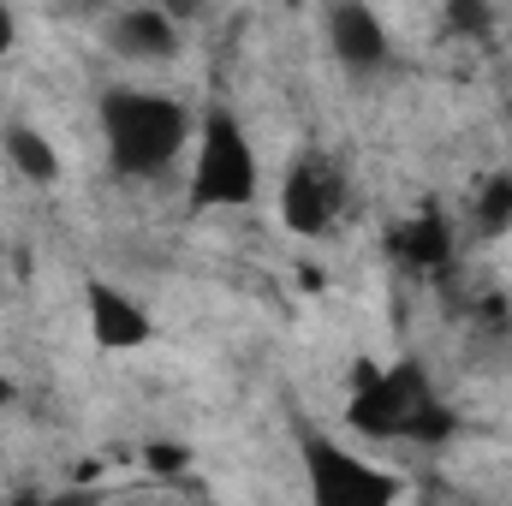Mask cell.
Masks as SVG:
<instances>
[{
  "mask_svg": "<svg viewBox=\"0 0 512 506\" xmlns=\"http://www.w3.org/2000/svg\"><path fill=\"white\" fill-rule=\"evenodd\" d=\"M393 251L405 256V262H417V268H441L447 251H453V233H447V221L429 209V215H417V221H399Z\"/></svg>",
  "mask_w": 512,
  "mask_h": 506,
  "instance_id": "cell-9",
  "label": "cell"
},
{
  "mask_svg": "<svg viewBox=\"0 0 512 506\" xmlns=\"http://www.w3.org/2000/svg\"><path fill=\"white\" fill-rule=\"evenodd\" d=\"M304 471H310V501L316 506H393L399 501V483L387 471L340 453L334 441H310L304 447Z\"/></svg>",
  "mask_w": 512,
  "mask_h": 506,
  "instance_id": "cell-4",
  "label": "cell"
},
{
  "mask_svg": "<svg viewBox=\"0 0 512 506\" xmlns=\"http://www.w3.org/2000/svg\"><path fill=\"white\" fill-rule=\"evenodd\" d=\"M114 42H120V54H131V60H167L173 42H179V30H173L167 12L137 6V12H120L114 18Z\"/></svg>",
  "mask_w": 512,
  "mask_h": 506,
  "instance_id": "cell-7",
  "label": "cell"
},
{
  "mask_svg": "<svg viewBox=\"0 0 512 506\" xmlns=\"http://www.w3.org/2000/svg\"><path fill=\"white\" fill-rule=\"evenodd\" d=\"M334 209H340V185H334V173L322 167V161H298L292 173H286V191H280V215H286V227L292 233H322L328 221H334Z\"/></svg>",
  "mask_w": 512,
  "mask_h": 506,
  "instance_id": "cell-5",
  "label": "cell"
},
{
  "mask_svg": "<svg viewBox=\"0 0 512 506\" xmlns=\"http://www.w3.org/2000/svg\"><path fill=\"white\" fill-rule=\"evenodd\" d=\"M102 120H108L114 167L131 173V179L161 173V167L179 155V143H185V114H179V102L149 96V90H114L108 108H102Z\"/></svg>",
  "mask_w": 512,
  "mask_h": 506,
  "instance_id": "cell-1",
  "label": "cell"
},
{
  "mask_svg": "<svg viewBox=\"0 0 512 506\" xmlns=\"http://www.w3.org/2000/svg\"><path fill=\"white\" fill-rule=\"evenodd\" d=\"M328 36H334L340 60H352V66H382L387 60V30L370 6H334L328 12Z\"/></svg>",
  "mask_w": 512,
  "mask_h": 506,
  "instance_id": "cell-6",
  "label": "cell"
},
{
  "mask_svg": "<svg viewBox=\"0 0 512 506\" xmlns=\"http://www.w3.org/2000/svg\"><path fill=\"white\" fill-rule=\"evenodd\" d=\"M149 465H155V471H173V465H185V453H173V447H155V453H149Z\"/></svg>",
  "mask_w": 512,
  "mask_h": 506,
  "instance_id": "cell-12",
  "label": "cell"
},
{
  "mask_svg": "<svg viewBox=\"0 0 512 506\" xmlns=\"http://www.w3.org/2000/svg\"><path fill=\"white\" fill-rule=\"evenodd\" d=\"M352 423L364 435H405V441H435L453 429V417L429 399V381L417 376L411 364L405 370H364L358 381V399H352Z\"/></svg>",
  "mask_w": 512,
  "mask_h": 506,
  "instance_id": "cell-2",
  "label": "cell"
},
{
  "mask_svg": "<svg viewBox=\"0 0 512 506\" xmlns=\"http://www.w3.org/2000/svg\"><path fill=\"white\" fill-rule=\"evenodd\" d=\"M512 215V179H501V185H489V197H483V227H501Z\"/></svg>",
  "mask_w": 512,
  "mask_h": 506,
  "instance_id": "cell-11",
  "label": "cell"
},
{
  "mask_svg": "<svg viewBox=\"0 0 512 506\" xmlns=\"http://www.w3.org/2000/svg\"><path fill=\"white\" fill-rule=\"evenodd\" d=\"M256 197V155L233 114H209L197 143V203L209 209H239Z\"/></svg>",
  "mask_w": 512,
  "mask_h": 506,
  "instance_id": "cell-3",
  "label": "cell"
},
{
  "mask_svg": "<svg viewBox=\"0 0 512 506\" xmlns=\"http://www.w3.org/2000/svg\"><path fill=\"white\" fill-rule=\"evenodd\" d=\"M0 399H6V387H0Z\"/></svg>",
  "mask_w": 512,
  "mask_h": 506,
  "instance_id": "cell-15",
  "label": "cell"
},
{
  "mask_svg": "<svg viewBox=\"0 0 512 506\" xmlns=\"http://www.w3.org/2000/svg\"><path fill=\"white\" fill-rule=\"evenodd\" d=\"M6 48H12V12L0 6V54H6Z\"/></svg>",
  "mask_w": 512,
  "mask_h": 506,
  "instance_id": "cell-13",
  "label": "cell"
},
{
  "mask_svg": "<svg viewBox=\"0 0 512 506\" xmlns=\"http://www.w3.org/2000/svg\"><path fill=\"white\" fill-rule=\"evenodd\" d=\"M90 328L102 346H143L149 340V316L131 310L114 286H90Z\"/></svg>",
  "mask_w": 512,
  "mask_h": 506,
  "instance_id": "cell-8",
  "label": "cell"
},
{
  "mask_svg": "<svg viewBox=\"0 0 512 506\" xmlns=\"http://www.w3.org/2000/svg\"><path fill=\"white\" fill-rule=\"evenodd\" d=\"M24 506H66V501H24Z\"/></svg>",
  "mask_w": 512,
  "mask_h": 506,
  "instance_id": "cell-14",
  "label": "cell"
},
{
  "mask_svg": "<svg viewBox=\"0 0 512 506\" xmlns=\"http://www.w3.org/2000/svg\"><path fill=\"white\" fill-rule=\"evenodd\" d=\"M6 155H12V167H18V173H30V179H42V185L60 173V161H54L48 137H42V131H30V126L6 131Z\"/></svg>",
  "mask_w": 512,
  "mask_h": 506,
  "instance_id": "cell-10",
  "label": "cell"
}]
</instances>
